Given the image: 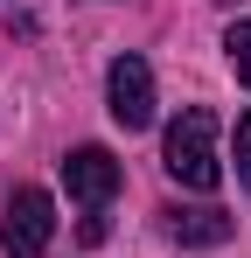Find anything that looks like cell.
Wrapping results in <instances>:
<instances>
[{
    "mask_svg": "<svg viewBox=\"0 0 251 258\" xmlns=\"http://www.w3.org/2000/svg\"><path fill=\"white\" fill-rule=\"evenodd\" d=\"M161 161H167V174H174L181 188H196V196H209V188L223 181V161H216V112H209V105H181V119L167 126Z\"/></svg>",
    "mask_w": 251,
    "mask_h": 258,
    "instance_id": "1",
    "label": "cell"
},
{
    "mask_svg": "<svg viewBox=\"0 0 251 258\" xmlns=\"http://www.w3.org/2000/svg\"><path fill=\"white\" fill-rule=\"evenodd\" d=\"M49 237H56L49 188H14V196H7V216H0V251L7 258H42Z\"/></svg>",
    "mask_w": 251,
    "mask_h": 258,
    "instance_id": "2",
    "label": "cell"
},
{
    "mask_svg": "<svg viewBox=\"0 0 251 258\" xmlns=\"http://www.w3.org/2000/svg\"><path fill=\"white\" fill-rule=\"evenodd\" d=\"M105 98H112V119H119L126 133H147V126H154V70H147L140 56H112Z\"/></svg>",
    "mask_w": 251,
    "mask_h": 258,
    "instance_id": "3",
    "label": "cell"
},
{
    "mask_svg": "<svg viewBox=\"0 0 251 258\" xmlns=\"http://www.w3.org/2000/svg\"><path fill=\"white\" fill-rule=\"evenodd\" d=\"M63 188L77 196L84 210H105V203L119 196V161H112V147H70V154H63Z\"/></svg>",
    "mask_w": 251,
    "mask_h": 258,
    "instance_id": "4",
    "label": "cell"
},
{
    "mask_svg": "<svg viewBox=\"0 0 251 258\" xmlns=\"http://www.w3.org/2000/svg\"><path fill=\"white\" fill-rule=\"evenodd\" d=\"M167 216V237L174 244H189V251H209V244H230V230H237V216L216 210V203H174Z\"/></svg>",
    "mask_w": 251,
    "mask_h": 258,
    "instance_id": "5",
    "label": "cell"
},
{
    "mask_svg": "<svg viewBox=\"0 0 251 258\" xmlns=\"http://www.w3.org/2000/svg\"><path fill=\"white\" fill-rule=\"evenodd\" d=\"M223 56H230L237 84H251V21H230V35H223Z\"/></svg>",
    "mask_w": 251,
    "mask_h": 258,
    "instance_id": "6",
    "label": "cell"
},
{
    "mask_svg": "<svg viewBox=\"0 0 251 258\" xmlns=\"http://www.w3.org/2000/svg\"><path fill=\"white\" fill-rule=\"evenodd\" d=\"M237 181L251 188V112L237 119Z\"/></svg>",
    "mask_w": 251,
    "mask_h": 258,
    "instance_id": "7",
    "label": "cell"
},
{
    "mask_svg": "<svg viewBox=\"0 0 251 258\" xmlns=\"http://www.w3.org/2000/svg\"><path fill=\"white\" fill-rule=\"evenodd\" d=\"M223 7H237V0H223Z\"/></svg>",
    "mask_w": 251,
    "mask_h": 258,
    "instance_id": "8",
    "label": "cell"
}]
</instances>
